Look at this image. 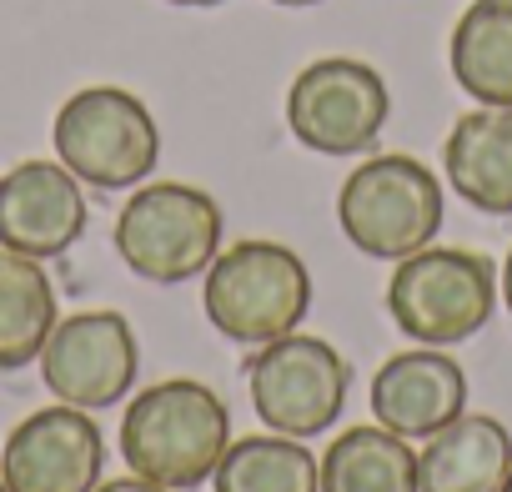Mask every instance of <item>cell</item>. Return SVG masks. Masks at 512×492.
<instances>
[{"label":"cell","mask_w":512,"mask_h":492,"mask_svg":"<svg viewBox=\"0 0 512 492\" xmlns=\"http://www.w3.org/2000/svg\"><path fill=\"white\" fill-rule=\"evenodd\" d=\"M0 492H11V487H6V477H0Z\"/></svg>","instance_id":"cb8c5ba5"},{"label":"cell","mask_w":512,"mask_h":492,"mask_svg":"<svg viewBox=\"0 0 512 492\" xmlns=\"http://www.w3.org/2000/svg\"><path fill=\"white\" fill-rule=\"evenodd\" d=\"M442 171L467 206L487 216H512V106L467 111L447 131Z\"/></svg>","instance_id":"5bb4252c"},{"label":"cell","mask_w":512,"mask_h":492,"mask_svg":"<svg viewBox=\"0 0 512 492\" xmlns=\"http://www.w3.org/2000/svg\"><path fill=\"white\" fill-rule=\"evenodd\" d=\"M372 417L397 437H432L467 412V372L442 347L397 352L372 377Z\"/></svg>","instance_id":"7c38bea8"},{"label":"cell","mask_w":512,"mask_h":492,"mask_svg":"<svg viewBox=\"0 0 512 492\" xmlns=\"http://www.w3.org/2000/svg\"><path fill=\"white\" fill-rule=\"evenodd\" d=\"M201 307L226 342L267 347L297 332L312 312V272L292 246L246 236L216 252V262L206 267Z\"/></svg>","instance_id":"7a4b0ae2"},{"label":"cell","mask_w":512,"mask_h":492,"mask_svg":"<svg viewBox=\"0 0 512 492\" xmlns=\"http://www.w3.org/2000/svg\"><path fill=\"white\" fill-rule=\"evenodd\" d=\"M392 116V91L377 66L352 56H322L297 71L287 91V126L317 156H362L377 146Z\"/></svg>","instance_id":"ba28073f"},{"label":"cell","mask_w":512,"mask_h":492,"mask_svg":"<svg viewBox=\"0 0 512 492\" xmlns=\"http://www.w3.org/2000/svg\"><path fill=\"white\" fill-rule=\"evenodd\" d=\"M502 492H512V472H507V482H502Z\"/></svg>","instance_id":"603a6c76"},{"label":"cell","mask_w":512,"mask_h":492,"mask_svg":"<svg viewBox=\"0 0 512 492\" xmlns=\"http://www.w3.org/2000/svg\"><path fill=\"white\" fill-rule=\"evenodd\" d=\"M497 287H502V302H507V312H512V252H507V262H502V277H497Z\"/></svg>","instance_id":"ffe728a7"},{"label":"cell","mask_w":512,"mask_h":492,"mask_svg":"<svg viewBox=\"0 0 512 492\" xmlns=\"http://www.w3.org/2000/svg\"><path fill=\"white\" fill-rule=\"evenodd\" d=\"M497 307V272L482 252L422 246L387 282V317L417 347H457L487 327Z\"/></svg>","instance_id":"5b68a950"},{"label":"cell","mask_w":512,"mask_h":492,"mask_svg":"<svg viewBox=\"0 0 512 492\" xmlns=\"http://www.w3.org/2000/svg\"><path fill=\"white\" fill-rule=\"evenodd\" d=\"M211 487L216 492H322V457H312L302 437L272 427L246 432L226 442Z\"/></svg>","instance_id":"2e32d148"},{"label":"cell","mask_w":512,"mask_h":492,"mask_svg":"<svg viewBox=\"0 0 512 492\" xmlns=\"http://www.w3.org/2000/svg\"><path fill=\"white\" fill-rule=\"evenodd\" d=\"M36 362H41V377L56 392V402H71L86 412L116 407L136 387V372H141L136 332L111 307L61 317Z\"/></svg>","instance_id":"9c48e42d"},{"label":"cell","mask_w":512,"mask_h":492,"mask_svg":"<svg viewBox=\"0 0 512 492\" xmlns=\"http://www.w3.org/2000/svg\"><path fill=\"white\" fill-rule=\"evenodd\" d=\"M96 492H171V487H161V482H146V477H111V482H101Z\"/></svg>","instance_id":"d6986e66"},{"label":"cell","mask_w":512,"mask_h":492,"mask_svg":"<svg viewBox=\"0 0 512 492\" xmlns=\"http://www.w3.org/2000/svg\"><path fill=\"white\" fill-rule=\"evenodd\" d=\"M322 492H417V452L382 422L347 427L322 452Z\"/></svg>","instance_id":"ac0fdd59"},{"label":"cell","mask_w":512,"mask_h":492,"mask_svg":"<svg viewBox=\"0 0 512 492\" xmlns=\"http://www.w3.org/2000/svg\"><path fill=\"white\" fill-rule=\"evenodd\" d=\"M246 392H251L256 417L272 432L317 437V432H332L347 407L352 362L327 337L287 332L246 362Z\"/></svg>","instance_id":"52a82bcc"},{"label":"cell","mask_w":512,"mask_h":492,"mask_svg":"<svg viewBox=\"0 0 512 492\" xmlns=\"http://www.w3.org/2000/svg\"><path fill=\"white\" fill-rule=\"evenodd\" d=\"M272 6H317V0H272Z\"/></svg>","instance_id":"7402d4cb"},{"label":"cell","mask_w":512,"mask_h":492,"mask_svg":"<svg viewBox=\"0 0 512 492\" xmlns=\"http://www.w3.org/2000/svg\"><path fill=\"white\" fill-rule=\"evenodd\" d=\"M447 61L477 106H512V0H472L452 26Z\"/></svg>","instance_id":"9a60e30c"},{"label":"cell","mask_w":512,"mask_h":492,"mask_svg":"<svg viewBox=\"0 0 512 492\" xmlns=\"http://www.w3.org/2000/svg\"><path fill=\"white\" fill-rule=\"evenodd\" d=\"M106 467V437L86 407L56 402L31 412L0 452L11 492H96Z\"/></svg>","instance_id":"30bf717a"},{"label":"cell","mask_w":512,"mask_h":492,"mask_svg":"<svg viewBox=\"0 0 512 492\" xmlns=\"http://www.w3.org/2000/svg\"><path fill=\"white\" fill-rule=\"evenodd\" d=\"M86 231V191L61 161H21L0 176V246L21 257H61Z\"/></svg>","instance_id":"8fae6325"},{"label":"cell","mask_w":512,"mask_h":492,"mask_svg":"<svg viewBox=\"0 0 512 492\" xmlns=\"http://www.w3.org/2000/svg\"><path fill=\"white\" fill-rule=\"evenodd\" d=\"M56 322V287L46 267L0 246V372L31 367Z\"/></svg>","instance_id":"e0dca14e"},{"label":"cell","mask_w":512,"mask_h":492,"mask_svg":"<svg viewBox=\"0 0 512 492\" xmlns=\"http://www.w3.org/2000/svg\"><path fill=\"white\" fill-rule=\"evenodd\" d=\"M56 161L96 191H131L161 161V131L141 96L121 86H86L76 91L51 126Z\"/></svg>","instance_id":"8992f818"},{"label":"cell","mask_w":512,"mask_h":492,"mask_svg":"<svg viewBox=\"0 0 512 492\" xmlns=\"http://www.w3.org/2000/svg\"><path fill=\"white\" fill-rule=\"evenodd\" d=\"M342 236L372 262H402L432 246L442 226V181L432 166L402 151H382L352 166L337 191Z\"/></svg>","instance_id":"3957f363"},{"label":"cell","mask_w":512,"mask_h":492,"mask_svg":"<svg viewBox=\"0 0 512 492\" xmlns=\"http://www.w3.org/2000/svg\"><path fill=\"white\" fill-rule=\"evenodd\" d=\"M512 432L487 412H462L417 452V492H502Z\"/></svg>","instance_id":"4fadbf2b"},{"label":"cell","mask_w":512,"mask_h":492,"mask_svg":"<svg viewBox=\"0 0 512 492\" xmlns=\"http://www.w3.org/2000/svg\"><path fill=\"white\" fill-rule=\"evenodd\" d=\"M221 206L211 191L186 186V181H141L121 216H116V257L146 277V282H191L206 277V267L221 252Z\"/></svg>","instance_id":"277c9868"},{"label":"cell","mask_w":512,"mask_h":492,"mask_svg":"<svg viewBox=\"0 0 512 492\" xmlns=\"http://www.w3.org/2000/svg\"><path fill=\"white\" fill-rule=\"evenodd\" d=\"M171 6H221V0H171Z\"/></svg>","instance_id":"44dd1931"},{"label":"cell","mask_w":512,"mask_h":492,"mask_svg":"<svg viewBox=\"0 0 512 492\" xmlns=\"http://www.w3.org/2000/svg\"><path fill=\"white\" fill-rule=\"evenodd\" d=\"M226 442H231L226 402L206 382H191V377H171V382L136 392L121 417L126 467L171 492L211 482Z\"/></svg>","instance_id":"6da1fadb"}]
</instances>
